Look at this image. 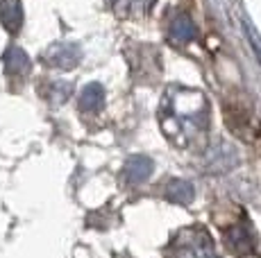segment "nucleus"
I'll return each mask as SVG.
<instances>
[{
	"label": "nucleus",
	"mask_w": 261,
	"mask_h": 258,
	"mask_svg": "<svg viewBox=\"0 0 261 258\" xmlns=\"http://www.w3.org/2000/svg\"><path fill=\"white\" fill-rule=\"evenodd\" d=\"M168 258H220L204 229H184L173 240Z\"/></svg>",
	"instance_id": "1"
},
{
	"label": "nucleus",
	"mask_w": 261,
	"mask_h": 258,
	"mask_svg": "<svg viewBox=\"0 0 261 258\" xmlns=\"http://www.w3.org/2000/svg\"><path fill=\"white\" fill-rule=\"evenodd\" d=\"M225 245L232 254L237 256H245V254H252L254 247H257V236H254L252 227L248 222H239L234 224L232 229L225 231Z\"/></svg>",
	"instance_id": "2"
},
{
	"label": "nucleus",
	"mask_w": 261,
	"mask_h": 258,
	"mask_svg": "<svg viewBox=\"0 0 261 258\" xmlns=\"http://www.w3.org/2000/svg\"><path fill=\"white\" fill-rule=\"evenodd\" d=\"M225 122L237 136L245 138L250 134V109L237 100L225 102Z\"/></svg>",
	"instance_id": "3"
},
{
	"label": "nucleus",
	"mask_w": 261,
	"mask_h": 258,
	"mask_svg": "<svg viewBox=\"0 0 261 258\" xmlns=\"http://www.w3.org/2000/svg\"><path fill=\"white\" fill-rule=\"evenodd\" d=\"M150 172H152V163H150L148 158H132V161L127 163V168H125V175H127L129 181L148 179Z\"/></svg>",
	"instance_id": "4"
},
{
	"label": "nucleus",
	"mask_w": 261,
	"mask_h": 258,
	"mask_svg": "<svg viewBox=\"0 0 261 258\" xmlns=\"http://www.w3.org/2000/svg\"><path fill=\"white\" fill-rule=\"evenodd\" d=\"M168 200L177 202V204H189L191 200H193V186H191L189 181H173L168 186Z\"/></svg>",
	"instance_id": "5"
}]
</instances>
